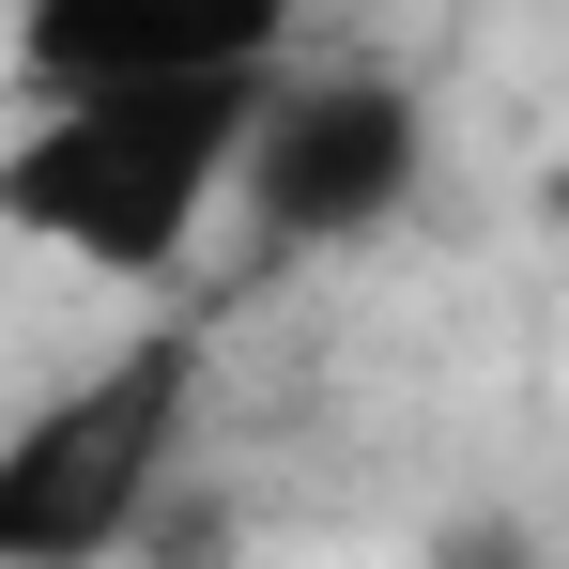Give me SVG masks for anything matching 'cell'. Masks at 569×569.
<instances>
[{
  "label": "cell",
  "mask_w": 569,
  "mask_h": 569,
  "mask_svg": "<svg viewBox=\"0 0 569 569\" xmlns=\"http://www.w3.org/2000/svg\"><path fill=\"white\" fill-rule=\"evenodd\" d=\"M278 78V62H262ZM262 78H93V93H16L0 139V231L78 262L108 292H170L200 231L231 216L247 170V108Z\"/></svg>",
  "instance_id": "1"
},
{
  "label": "cell",
  "mask_w": 569,
  "mask_h": 569,
  "mask_svg": "<svg viewBox=\"0 0 569 569\" xmlns=\"http://www.w3.org/2000/svg\"><path fill=\"white\" fill-rule=\"evenodd\" d=\"M200 400H216V323L200 308H154L93 370H62L0 431V569H123L200 447Z\"/></svg>",
  "instance_id": "2"
},
{
  "label": "cell",
  "mask_w": 569,
  "mask_h": 569,
  "mask_svg": "<svg viewBox=\"0 0 569 569\" xmlns=\"http://www.w3.org/2000/svg\"><path fill=\"white\" fill-rule=\"evenodd\" d=\"M431 186V108L416 78H385V62H278L262 108H247V170H231V216L262 231V247H370L400 231Z\"/></svg>",
  "instance_id": "3"
},
{
  "label": "cell",
  "mask_w": 569,
  "mask_h": 569,
  "mask_svg": "<svg viewBox=\"0 0 569 569\" xmlns=\"http://www.w3.org/2000/svg\"><path fill=\"white\" fill-rule=\"evenodd\" d=\"M308 0H0L16 93H93V78H262L292 62Z\"/></svg>",
  "instance_id": "4"
}]
</instances>
